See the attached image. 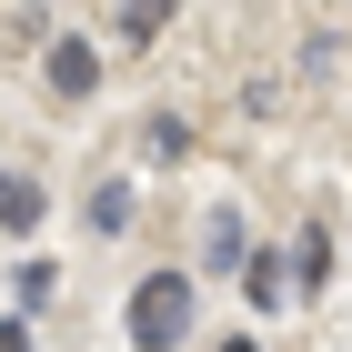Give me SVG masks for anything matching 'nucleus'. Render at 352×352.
I'll return each mask as SVG.
<instances>
[{
    "label": "nucleus",
    "instance_id": "obj_1",
    "mask_svg": "<svg viewBox=\"0 0 352 352\" xmlns=\"http://www.w3.org/2000/svg\"><path fill=\"white\" fill-rule=\"evenodd\" d=\"M191 312H201L191 272H151V282L131 292V342H141V352H171V342L191 332Z\"/></svg>",
    "mask_w": 352,
    "mask_h": 352
},
{
    "label": "nucleus",
    "instance_id": "obj_2",
    "mask_svg": "<svg viewBox=\"0 0 352 352\" xmlns=\"http://www.w3.org/2000/svg\"><path fill=\"white\" fill-rule=\"evenodd\" d=\"M41 81H51L60 101H91V91H101V51H91L81 30H60V41H51V60H41Z\"/></svg>",
    "mask_w": 352,
    "mask_h": 352
},
{
    "label": "nucleus",
    "instance_id": "obj_3",
    "mask_svg": "<svg viewBox=\"0 0 352 352\" xmlns=\"http://www.w3.org/2000/svg\"><path fill=\"white\" fill-rule=\"evenodd\" d=\"M141 151H151V162H191V121L182 111H151V121H141Z\"/></svg>",
    "mask_w": 352,
    "mask_h": 352
},
{
    "label": "nucleus",
    "instance_id": "obj_4",
    "mask_svg": "<svg viewBox=\"0 0 352 352\" xmlns=\"http://www.w3.org/2000/svg\"><path fill=\"white\" fill-rule=\"evenodd\" d=\"M242 292L262 302V312H282V292H292V272L272 262V252H242Z\"/></svg>",
    "mask_w": 352,
    "mask_h": 352
},
{
    "label": "nucleus",
    "instance_id": "obj_5",
    "mask_svg": "<svg viewBox=\"0 0 352 352\" xmlns=\"http://www.w3.org/2000/svg\"><path fill=\"white\" fill-rule=\"evenodd\" d=\"M41 212H51L41 182H0V221H10V232H41Z\"/></svg>",
    "mask_w": 352,
    "mask_h": 352
},
{
    "label": "nucleus",
    "instance_id": "obj_6",
    "mask_svg": "<svg viewBox=\"0 0 352 352\" xmlns=\"http://www.w3.org/2000/svg\"><path fill=\"white\" fill-rule=\"evenodd\" d=\"M121 221H131V182H101L91 191V232H121Z\"/></svg>",
    "mask_w": 352,
    "mask_h": 352
},
{
    "label": "nucleus",
    "instance_id": "obj_7",
    "mask_svg": "<svg viewBox=\"0 0 352 352\" xmlns=\"http://www.w3.org/2000/svg\"><path fill=\"white\" fill-rule=\"evenodd\" d=\"M201 252H212V272H242V221L221 212V221H212V242H201Z\"/></svg>",
    "mask_w": 352,
    "mask_h": 352
},
{
    "label": "nucleus",
    "instance_id": "obj_8",
    "mask_svg": "<svg viewBox=\"0 0 352 352\" xmlns=\"http://www.w3.org/2000/svg\"><path fill=\"white\" fill-rule=\"evenodd\" d=\"M51 292H60V272H51V262H21V312H41Z\"/></svg>",
    "mask_w": 352,
    "mask_h": 352
},
{
    "label": "nucleus",
    "instance_id": "obj_9",
    "mask_svg": "<svg viewBox=\"0 0 352 352\" xmlns=\"http://www.w3.org/2000/svg\"><path fill=\"white\" fill-rule=\"evenodd\" d=\"M162 21H171V0H131V10H121V30H131V41H151Z\"/></svg>",
    "mask_w": 352,
    "mask_h": 352
},
{
    "label": "nucleus",
    "instance_id": "obj_10",
    "mask_svg": "<svg viewBox=\"0 0 352 352\" xmlns=\"http://www.w3.org/2000/svg\"><path fill=\"white\" fill-rule=\"evenodd\" d=\"M292 272H302V282H322V272H332V232H302V262H292Z\"/></svg>",
    "mask_w": 352,
    "mask_h": 352
},
{
    "label": "nucleus",
    "instance_id": "obj_11",
    "mask_svg": "<svg viewBox=\"0 0 352 352\" xmlns=\"http://www.w3.org/2000/svg\"><path fill=\"white\" fill-rule=\"evenodd\" d=\"M0 352H30V322H21V312H10V322H0Z\"/></svg>",
    "mask_w": 352,
    "mask_h": 352
},
{
    "label": "nucleus",
    "instance_id": "obj_12",
    "mask_svg": "<svg viewBox=\"0 0 352 352\" xmlns=\"http://www.w3.org/2000/svg\"><path fill=\"white\" fill-rule=\"evenodd\" d=\"M221 352H262V342H221Z\"/></svg>",
    "mask_w": 352,
    "mask_h": 352
}]
</instances>
